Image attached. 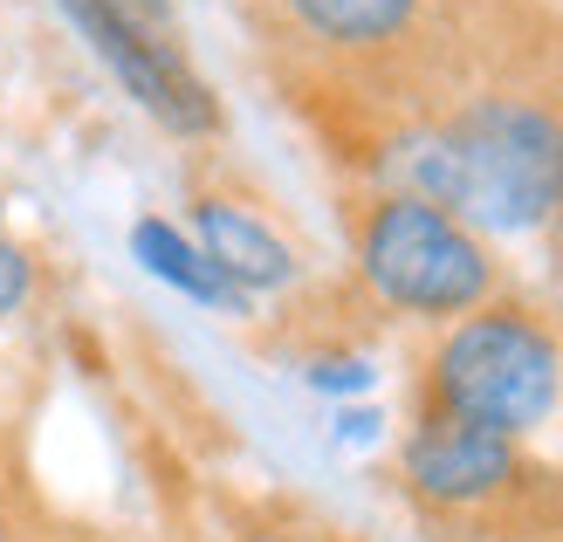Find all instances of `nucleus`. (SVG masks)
I'll list each match as a JSON object with an SVG mask.
<instances>
[{
    "mask_svg": "<svg viewBox=\"0 0 563 542\" xmlns=\"http://www.w3.org/2000/svg\"><path fill=\"white\" fill-rule=\"evenodd\" d=\"M302 385L317 398H336V406H357V398L378 385V364L364 351H309L302 357Z\"/></svg>",
    "mask_w": 563,
    "mask_h": 542,
    "instance_id": "obj_9",
    "label": "nucleus"
},
{
    "mask_svg": "<svg viewBox=\"0 0 563 542\" xmlns=\"http://www.w3.org/2000/svg\"><path fill=\"white\" fill-rule=\"evenodd\" d=\"M124 247H131V262L145 268L152 281H165L173 296L213 309V317H247V309H255L247 296H234L228 281H220V268L200 254V241H192L179 220H165V213H137V220H131V234H124Z\"/></svg>",
    "mask_w": 563,
    "mask_h": 542,
    "instance_id": "obj_8",
    "label": "nucleus"
},
{
    "mask_svg": "<svg viewBox=\"0 0 563 542\" xmlns=\"http://www.w3.org/2000/svg\"><path fill=\"white\" fill-rule=\"evenodd\" d=\"M378 179L391 192L440 199L482 234H537L563 186V110L522 90L467 97L446 118L391 137Z\"/></svg>",
    "mask_w": 563,
    "mask_h": 542,
    "instance_id": "obj_1",
    "label": "nucleus"
},
{
    "mask_svg": "<svg viewBox=\"0 0 563 542\" xmlns=\"http://www.w3.org/2000/svg\"><path fill=\"white\" fill-rule=\"evenodd\" d=\"M550 234L563 241V186H556V207H550Z\"/></svg>",
    "mask_w": 563,
    "mask_h": 542,
    "instance_id": "obj_15",
    "label": "nucleus"
},
{
    "mask_svg": "<svg viewBox=\"0 0 563 542\" xmlns=\"http://www.w3.org/2000/svg\"><path fill=\"white\" fill-rule=\"evenodd\" d=\"M0 542H21V488L8 461H0Z\"/></svg>",
    "mask_w": 563,
    "mask_h": 542,
    "instance_id": "obj_12",
    "label": "nucleus"
},
{
    "mask_svg": "<svg viewBox=\"0 0 563 542\" xmlns=\"http://www.w3.org/2000/svg\"><path fill=\"white\" fill-rule=\"evenodd\" d=\"M234 542H296V535H282V529H241Z\"/></svg>",
    "mask_w": 563,
    "mask_h": 542,
    "instance_id": "obj_13",
    "label": "nucleus"
},
{
    "mask_svg": "<svg viewBox=\"0 0 563 542\" xmlns=\"http://www.w3.org/2000/svg\"><path fill=\"white\" fill-rule=\"evenodd\" d=\"M563 406V330L537 302L488 296L482 309L440 323L419 364V412L482 425L501 440L543 433Z\"/></svg>",
    "mask_w": 563,
    "mask_h": 542,
    "instance_id": "obj_2",
    "label": "nucleus"
},
{
    "mask_svg": "<svg viewBox=\"0 0 563 542\" xmlns=\"http://www.w3.org/2000/svg\"><path fill=\"white\" fill-rule=\"evenodd\" d=\"M275 8L289 21V35H302L309 48L372 63V55L399 48L412 35L427 0H275Z\"/></svg>",
    "mask_w": 563,
    "mask_h": 542,
    "instance_id": "obj_7",
    "label": "nucleus"
},
{
    "mask_svg": "<svg viewBox=\"0 0 563 542\" xmlns=\"http://www.w3.org/2000/svg\"><path fill=\"white\" fill-rule=\"evenodd\" d=\"M0 220H8V192H0Z\"/></svg>",
    "mask_w": 563,
    "mask_h": 542,
    "instance_id": "obj_16",
    "label": "nucleus"
},
{
    "mask_svg": "<svg viewBox=\"0 0 563 542\" xmlns=\"http://www.w3.org/2000/svg\"><path fill=\"white\" fill-rule=\"evenodd\" d=\"M124 8H137V14H145V21H158L165 8H173V0H124Z\"/></svg>",
    "mask_w": 563,
    "mask_h": 542,
    "instance_id": "obj_14",
    "label": "nucleus"
},
{
    "mask_svg": "<svg viewBox=\"0 0 563 542\" xmlns=\"http://www.w3.org/2000/svg\"><path fill=\"white\" fill-rule=\"evenodd\" d=\"M55 14L69 21V35L97 55L103 76L118 82L165 137H179V145H207V137H220L228 110H220L213 82L192 69L137 8H124V0H55Z\"/></svg>",
    "mask_w": 563,
    "mask_h": 542,
    "instance_id": "obj_4",
    "label": "nucleus"
},
{
    "mask_svg": "<svg viewBox=\"0 0 563 542\" xmlns=\"http://www.w3.org/2000/svg\"><path fill=\"white\" fill-rule=\"evenodd\" d=\"M192 241H200V254L220 268V281H228L234 296L262 302V296H289L296 281L309 275L302 268V247L282 234V220L262 207V199L247 192H228V186H200L192 192Z\"/></svg>",
    "mask_w": 563,
    "mask_h": 542,
    "instance_id": "obj_6",
    "label": "nucleus"
},
{
    "mask_svg": "<svg viewBox=\"0 0 563 542\" xmlns=\"http://www.w3.org/2000/svg\"><path fill=\"white\" fill-rule=\"evenodd\" d=\"M35 296H42V254L27 247L21 234H8V226H0V323L27 317V309H35Z\"/></svg>",
    "mask_w": 563,
    "mask_h": 542,
    "instance_id": "obj_10",
    "label": "nucleus"
},
{
    "mask_svg": "<svg viewBox=\"0 0 563 542\" xmlns=\"http://www.w3.org/2000/svg\"><path fill=\"white\" fill-rule=\"evenodd\" d=\"M399 488L427 516H454V522L495 516V508H509L529 488V453H522V440L419 412L399 440Z\"/></svg>",
    "mask_w": 563,
    "mask_h": 542,
    "instance_id": "obj_5",
    "label": "nucleus"
},
{
    "mask_svg": "<svg viewBox=\"0 0 563 542\" xmlns=\"http://www.w3.org/2000/svg\"><path fill=\"white\" fill-rule=\"evenodd\" d=\"M351 268L364 296L406 323H454L501 296V262L482 226L419 192L378 186L351 220Z\"/></svg>",
    "mask_w": 563,
    "mask_h": 542,
    "instance_id": "obj_3",
    "label": "nucleus"
},
{
    "mask_svg": "<svg viewBox=\"0 0 563 542\" xmlns=\"http://www.w3.org/2000/svg\"><path fill=\"white\" fill-rule=\"evenodd\" d=\"M385 433V412L378 406H336V419H330V440L336 446H372Z\"/></svg>",
    "mask_w": 563,
    "mask_h": 542,
    "instance_id": "obj_11",
    "label": "nucleus"
}]
</instances>
